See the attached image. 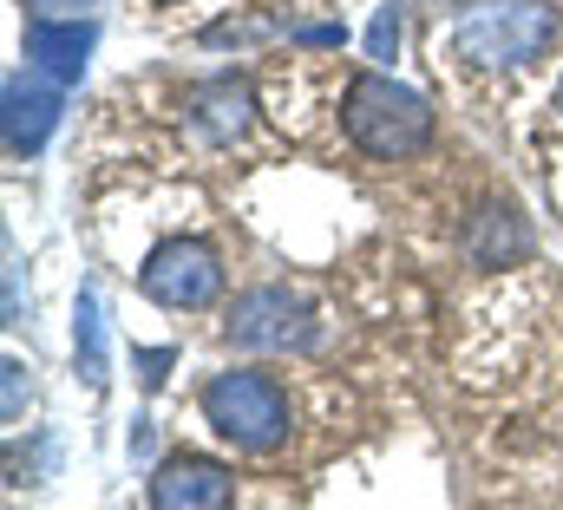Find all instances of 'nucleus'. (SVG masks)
Wrapping results in <instances>:
<instances>
[{
	"label": "nucleus",
	"instance_id": "nucleus-5",
	"mask_svg": "<svg viewBox=\"0 0 563 510\" xmlns=\"http://www.w3.org/2000/svg\"><path fill=\"white\" fill-rule=\"evenodd\" d=\"M139 288L157 308L197 314V308H210L223 295V262H217V250H203V243H164L139 268Z\"/></svg>",
	"mask_w": 563,
	"mask_h": 510
},
{
	"label": "nucleus",
	"instance_id": "nucleus-1",
	"mask_svg": "<svg viewBox=\"0 0 563 510\" xmlns=\"http://www.w3.org/2000/svg\"><path fill=\"white\" fill-rule=\"evenodd\" d=\"M341 125L367 157H413L432 144V106L387 73H354L341 92Z\"/></svg>",
	"mask_w": 563,
	"mask_h": 510
},
{
	"label": "nucleus",
	"instance_id": "nucleus-4",
	"mask_svg": "<svg viewBox=\"0 0 563 510\" xmlns=\"http://www.w3.org/2000/svg\"><path fill=\"white\" fill-rule=\"evenodd\" d=\"M230 341L250 347V354H301L314 341V314L288 288H250L230 308Z\"/></svg>",
	"mask_w": 563,
	"mask_h": 510
},
{
	"label": "nucleus",
	"instance_id": "nucleus-14",
	"mask_svg": "<svg viewBox=\"0 0 563 510\" xmlns=\"http://www.w3.org/2000/svg\"><path fill=\"white\" fill-rule=\"evenodd\" d=\"M558 112H563V79H558Z\"/></svg>",
	"mask_w": 563,
	"mask_h": 510
},
{
	"label": "nucleus",
	"instance_id": "nucleus-6",
	"mask_svg": "<svg viewBox=\"0 0 563 510\" xmlns=\"http://www.w3.org/2000/svg\"><path fill=\"white\" fill-rule=\"evenodd\" d=\"M151 510H236V478L217 458H164L151 478Z\"/></svg>",
	"mask_w": 563,
	"mask_h": 510
},
{
	"label": "nucleus",
	"instance_id": "nucleus-3",
	"mask_svg": "<svg viewBox=\"0 0 563 510\" xmlns=\"http://www.w3.org/2000/svg\"><path fill=\"white\" fill-rule=\"evenodd\" d=\"M203 419L236 445V452H276L288 439V392L269 374H217L203 386Z\"/></svg>",
	"mask_w": 563,
	"mask_h": 510
},
{
	"label": "nucleus",
	"instance_id": "nucleus-9",
	"mask_svg": "<svg viewBox=\"0 0 563 510\" xmlns=\"http://www.w3.org/2000/svg\"><path fill=\"white\" fill-rule=\"evenodd\" d=\"M465 255H472L478 268H511V262H525V255H531V230H525V217L505 210V203L478 210L472 230H465Z\"/></svg>",
	"mask_w": 563,
	"mask_h": 510
},
{
	"label": "nucleus",
	"instance_id": "nucleus-2",
	"mask_svg": "<svg viewBox=\"0 0 563 510\" xmlns=\"http://www.w3.org/2000/svg\"><path fill=\"white\" fill-rule=\"evenodd\" d=\"M558 40V13L544 0H478L452 26V53L465 66H531Z\"/></svg>",
	"mask_w": 563,
	"mask_h": 510
},
{
	"label": "nucleus",
	"instance_id": "nucleus-11",
	"mask_svg": "<svg viewBox=\"0 0 563 510\" xmlns=\"http://www.w3.org/2000/svg\"><path fill=\"white\" fill-rule=\"evenodd\" d=\"M73 347H79V374L92 386H106V314H99V295L86 288L79 295V328H73Z\"/></svg>",
	"mask_w": 563,
	"mask_h": 510
},
{
	"label": "nucleus",
	"instance_id": "nucleus-13",
	"mask_svg": "<svg viewBox=\"0 0 563 510\" xmlns=\"http://www.w3.org/2000/svg\"><path fill=\"white\" fill-rule=\"evenodd\" d=\"M20 374H26V367H20V361H7V419L20 412Z\"/></svg>",
	"mask_w": 563,
	"mask_h": 510
},
{
	"label": "nucleus",
	"instance_id": "nucleus-7",
	"mask_svg": "<svg viewBox=\"0 0 563 510\" xmlns=\"http://www.w3.org/2000/svg\"><path fill=\"white\" fill-rule=\"evenodd\" d=\"M59 125V86H40L26 73L7 79V151L13 157H33Z\"/></svg>",
	"mask_w": 563,
	"mask_h": 510
},
{
	"label": "nucleus",
	"instance_id": "nucleus-8",
	"mask_svg": "<svg viewBox=\"0 0 563 510\" xmlns=\"http://www.w3.org/2000/svg\"><path fill=\"white\" fill-rule=\"evenodd\" d=\"M92 40H99L92 20H33V26H26V59L46 66L53 79H79Z\"/></svg>",
	"mask_w": 563,
	"mask_h": 510
},
{
	"label": "nucleus",
	"instance_id": "nucleus-10",
	"mask_svg": "<svg viewBox=\"0 0 563 510\" xmlns=\"http://www.w3.org/2000/svg\"><path fill=\"white\" fill-rule=\"evenodd\" d=\"M190 112H197V125L210 137H243V125H250V86L243 79H210V86H197Z\"/></svg>",
	"mask_w": 563,
	"mask_h": 510
},
{
	"label": "nucleus",
	"instance_id": "nucleus-12",
	"mask_svg": "<svg viewBox=\"0 0 563 510\" xmlns=\"http://www.w3.org/2000/svg\"><path fill=\"white\" fill-rule=\"evenodd\" d=\"M394 53H400V7H380L374 26H367V59L374 66H394Z\"/></svg>",
	"mask_w": 563,
	"mask_h": 510
},
{
	"label": "nucleus",
	"instance_id": "nucleus-15",
	"mask_svg": "<svg viewBox=\"0 0 563 510\" xmlns=\"http://www.w3.org/2000/svg\"><path fill=\"white\" fill-rule=\"evenodd\" d=\"M40 7H59V0H40Z\"/></svg>",
	"mask_w": 563,
	"mask_h": 510
}]
</instances>
